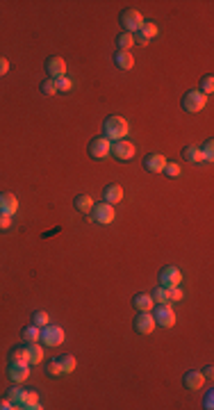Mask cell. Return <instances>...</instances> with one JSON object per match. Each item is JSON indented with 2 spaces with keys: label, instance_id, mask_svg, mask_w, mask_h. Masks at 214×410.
I'll use <instances>...</instances> for the list:
<instances>
[{
  "label": "cell",
  "instance_id": "25",
  "mask_svg": "<svg viewBox=\"0 0 214 410\" xmlns=\"http://www.w3.org/2000/svg\"><path fill=\"white\" fill-rule=\"evenodd\" d=\"M116 46H118V50H130L132 46H135V36H132L130 32H121V34L116 36Z\"/></svg>",
  "mask_w": 214,
  "mask_h": 410
},
{
  "label": "cell",
  "instance_id": "24",
  "mask_svg": "<svg viewBox=\"0 0 214 410\" xmlns=\"http://www.w3.org/2000/svg\"><path fill=\"white\" fill-rule=\"evenodd\" d=\"M59 364H62V372L64 374H73V369L77 367V360L73 358V355H68V353H64V355H59Z\"/></svg>",
  "mask_w": 214,
  "mask_h": 410
},
{
  "label": "cell",
  "instance_id": "39",
  "mask_svg": "<svg viewBox=\"0 0 214 410\" xmlns=\"http://www.w3.org/2000/svg\"><path fill=\"white\" fill-rule=\"evenodd\" d=\"M7 71H9V62L5 57H0V77L7 75Z\"/></svg>",
  "mask_w": 214,
  "mask_h": 410
},
{
  "label": "cell",
  "instance_id": "9",
  "mask_svg": "<svg viewBox=\"0 0 214 410\" xmlns=\"http://www.w3.org/2000/svg\"><path fill=\"white\" fill-rule=\"evenodd\" d=\"M132 36H135V44L146 46L150 39H153V36H157V25H155L153 21H144V23H141V27Z\"/></svg>",
  "mask_w": 214,
  "mask_h": 410
},
{
  "label": "cell",
  "instance_id": "42",
  "mask_svg": "<svg viewBox=\"0 0 214 410\" xmlns=\"http://www.w3.org/2000/svg\"><path fill=\"white\" fill-rule=\"evenodd\" d=\"M212 374H214V369H212V367H209V364H207V367H205V372H203V376L212 378Z\"/></svg>",
  "mask_w": 214,
  "mask_h": 410
},
{
  "label": "cell",
  "instance_id": "23",
  "mask_svg": "<svg viewBox=\"0 0 214 410\" xmlns=\"http://www.w3.org/2000/svg\"><path fill=\"white\" fill-rule=\"evenodd\" d=\"M182 157L187 159V162H191V164H200L203 162V150L198 148V146H187L185 150H182Z\"/></svg>",
  "mask_w": 214,
  "mask_h": 410
},
{
  "label": "cell",
  "instance_id": "13",
  "mask_svg": "<svg viewBox=\"0 0 214 410\" xmlns=\"http://www.w3.org/2000/svg\"><path fill=\"white\" fill-rule=\"evenodd\" d=\"M166 167V157L162 153H148L144 157V169L150 173H162Z\"/></svg>",
  "mask_w": 214,
  "mask_h": 410
},
{
  "label": "cell",
  "instance_id": "37",
  "mask_svg": "<svg viewBox=\"0 0 214 410\" xmlns=\"http://www.w3.org/2000/svg\"><path fill=\"white\" fill-rule=\"evenodd\" d=\"M57 82V91H68L71 89V80L68 77H59V80H55Z\"/></svg>",
  "mask_w": 214,
  "mask_h": 410
},
{
  "label": "cell",
  "instance_id": "33",
  "mask_svg": "<svg viewBox=\"0 0 214 410\" xmlns=\"http://www.w3.org/2000/svg\"><path fill=\"white\" fill-rule=\"evenodd\" d=\"M200 150H203V157L207 159V162H212V159H214V141H212V139H207V141L203 144V148H200Z\"/></svg>",
  "mask_w": 214,
  "mask_h": 410
},
{
  "label": "cell",
  "instance_id": "32",
  "mask_svg": "<svg viewBox=\"0 0 214 410\" xmlns=\"http://www.w3.org/2000/svg\"><path fill=\"white\" fill-rule=\"evenodd\" d=\"M21 396H23V390H18V387H12V390L7 392V399L14 403V408H18V405H21Z\"/></svg>",
  "mask_w": 214,
  "mask_h": 410
},
{
  "label": "cell",
  "instance_id": "22",
  "mask_svg": "<svg viewBox=\"0 0 214 410\" xmlns=\"http://www.w3.org/2000/svg\"><path fill=\"white\" fill-rule=\"evenodd\" d=\"M73 205H75V210L77 212H82V214H91V210H94V200H91V196H87V194L75 196Z\"/></svg>",
  "mask_w": 214,
  "mask_h": 410
},
{
  "label": "cell",
  "instance_id": "10",
  "mask_svg": "<svg viewBox=\"0 0 214 410\" xmlns=\"http://www.w3.org/2000/svg\"><path fill=\"white\" fill-rule=\"evenodd\" d=\"M159 280H162V287L171 290V287H178L182 282V273L178 267H164L159 273Z\"/></svg>",
  "mask_w": 214,
  "mask_h": 410
},
{
  "label": "cell",
  "instance_id": "14",
  "mask_svg": "<svg viewBox=\"0 0 214 410\" xmlns=\"http://www.w3.org/2000/svg\"><path fill=\"white\" fill-rule=\"evenodd\" d=\"M182 383H185L187 390H200V387L205 385V376L203 372H198V369H189V372H185V376H182Z\"/></svg>",
  "mask_w": 214,
  "mask_h": 410
},
{
  "label": "cell",
  "instance_id": "29",
  "mask_svg": "<svg viewBox=\"0 0 214 410\" xmlns=\"http://www.w3.org/2000/svg\"><path fill=\"white\" fill-rule=\"evenodd\" d=\"M150 296H153V301H157V303H168V290L166 287H155L153 292H150Z\"/></svg>",
  "mask_w": 214,
  "mask_h": 410
},
{
  "label": "cell",
  "instance_id": "11",
  "mask_svg": "<svg viewBox=\"0 0 214 410\" xmlns=\"http://www.w3.org/2000/svg\"><path fill=\"white\" fill-rule=\"evenodd\" d=\"M46 73H48L50 80H59V77L66 75V62L62 57H48L46 62Z\"/></svg>",
  "mask_w": 214,
  "mask_h": 410
},
{
  "label": "cell",
  "instance_id": "8",
  "mask_svg": "<svg viewBox=\"0 0 214 410\" xmlns=\"http://www.w3.org/2000/svg\"><path fill=\"white\" fill-rule=\"evenodd\" d=\"M112 153V141L105 139V137H96V139L89 141V155L94 159H105Z\"/></svg>",
  "mask_w": 214,
  "mask_h": 410
},
{
  "label": "cell",
  "instance_id": "19",
  "mask_svg": "<svg viewBox=\"0 0 214 410\" xmlns=\"http://www.w3.org/2000/svg\"><path fill=\"white\" fill-rule=\"evenodd\" d=\"M114 62H116V66L123 68V71H130V68L135 66V57H132L130 50H118V53L114 55Z\"/></svg>",
  "mask_w": 214,
  "mask_h": 410
},
{
  "label": "cell",
  "instance_id": "16",
  "mask_svg": "<svg viewBox=\"0 0 214 410\" xmlns=\"http://www.w3.org/2000/svg\"><path fill=\"white\" fill-rule=\"evenodd\" d=\"M16 210H18V198L12 191H3L0 194V214H9L12 217Z\"/></svg>",
  "mask_w": 214,
  "mask_h": 410
},
{
  "label": "cell",
  "instance_id": "28",
  "mask_svg": "<svg viewBox=\"0 0 214 410\" xmlns=\"http://www.w3.org/2000/svg\"><path fill=\"white\" fill-rule=\"evenodd\" d=\"M32 323H34V326H39V328L48 326V323H50V317H48V312H44V310H36V312L32 314Z\"/></svg>",
  "mask_w": 214,
  "mask_h": 410
},
{
  "label": "cell",
  "instance_id": "12",
  "mask_svg": "<svg viewBox=\"0 0 214 410\" xmlns=\"http://www.w3.org/2000/svg\"><path fill=\"white\" fill-rule=\"evenodd\" d=\"M155 331V319L153 314L148 312H139L135 317V333H139V335H150V333Z\"/></svg>",
  "mask_w": 214,
  "mask_h": 410
},
{
  "label": "cell",
  "instance_id": "21",
  "mask_svg": "<svg viewBox=\"0 0 214 410\" xmlns=\"http://www.w3.org/2000/svg\"><path fill=\"white\" fill-rule=\"evenodd\" d=\"M153 296L150 294H137L135 299H132V305H135V310H139V312H150L153 310Z\"/></svg>",
  "mask_w": 214,
  "mask_h": 410
},
{
  "label": "cell",
  "instance_id": "30",
  "mask_svg": "<svg viewBox=\"0 0 214 410\" xmlns=\"http://www.w3.org/2000/svg\"><path fill=\"white\" fill-rule=\"evenodd\" d=\"M39 89H41V94H44V96H55V94H57V82L48 77V80H44L39 85Z\"/></svg>",
  "mask_w": 214,
  "mask_h": 410
},
{
  "label": "cell",
  "instance_id": "34",
  "mask_svg": "<svg viewBox=\"0 0 214 410\" xmlns=\"http://www.w3.org/2000/svg\"><path fill=\"white\" fill-rule=\"evenodd\" d=\"M162 173H166L168 178H178V176H180V167H178L176 162H166V167H164Z\"/></svg>",
  "mask_w": 214,
  "mask_h": 410
},
{
  "label": "cell",
  "instance_id": "1",
  "mask_svg": "<svg viewBox=\"0 0 214 410\" xmlns=\"http://www.w3.org/2000/svg\"><path fill=\"white\" fill-rule=\"evenodd\" d=\"M103 132H105V139L109 141H118V139H125L127 132H130V126L123 116H109L105 118L103 123Z\"/></svg>",
  "mask_w": 214,
  "mask_h": 410
},
{
  "label": "cell",
  "instance_id": "38",
  "mask_svg": "<svg viewBox=\"0 0 214 410\" xmlns=\"http://www.w3.org/2000/svg\"><path fill=\"white\" fill-rule=\"evenodd\" d=\"M168 301H182V290L171 287V290H168Z\"/></svg>",
  "mask_w": 214,
  "mask_h": 410
},
{
  "label": "cell",
  "instance_id": "26",
  "mask_svg": "<svg viewBox=\"0 0 214 410\" xmlns=\"http://www.w3.org/2000/svg\"><path fill=\"white\" fill-rule=\"evenodd\" d=\"M9 362H27L25 346H16V349H12V353H9ZM27 364H30V362H27Z\"/></svg>",
  "mask_w": 214,
  "mask_h": 410
},
{
  "label": "cell",
  "instance_id": "27",
  "mask_svg": "<svg viewBox=\"0 0 214 410\" xmlns=\"http://www.w3.org/2000/svg\"><path fill=\"white\" fill-rule=\"evenodd\" d=\"M39 335H41V328L34 326V323H30V326L23 328V337H25L27 342H39Z\"/></svg>",
  "mask_w": 214,
  "mask_h": 410
},
{
  "label": "cell",
  "instance_id": "17",
  "mask_svg": "<svg viewBox=\"0 0 214 410\" xmlns=\"http://www.w3.org/2000/svg\"><path fill=\"white\" fill-rule=\"evenodd\" d=\"M103 200L105 203H109V205L121 203L123 200V187L121 185H107L103 189Z\"/></svg>",
  "mask_w": 214,
  "mask_h": 410
},
{
  "label": "cell",
  "instance_id": "15",
  "mask_svg": "<svg viewBox=\"0 0 214 410\" xmlns=\"http://www.w3.org/2000/svg\"><path fill=\"white\" fill-rule=\"evenodd\" d=\"M7 376L12 383H23L27 376H30V369H27V362H9Z\"/></svg>",
  "mask_w": 214,
  "mask_h": 410
},
{
  "label": "cell",
  "instance_id": "6",
  "mask_svg": "<svg viewBox=\"0 0 214 410\" xmlns=\"http://www.w3.org/2000/svg\"><path fill=\"white\" fill-rule=\"evenodd\" d=\"M141 23H144V16H141L137 9H123V12H121L123 32H130V34H135V32L141 27Z\"/></svg>",
  "mask_w": 214,
  "mask_h": 410
},
{
  "label": "cell",
  "instance_id": "4",
  "mask_svg": "<svg viewBox=\"0 0 214 410\" xmlns=\"http://www.w3.org/2000/svg\"><path fill=\"white\" fill-rule=\"evenodd\" d=\"M114 217H116V212H114V205L109 203H94V210H91V219H94L96 223H100V226H109V223L114 221Z\"/></svg>",
  "mask_w": 214,
  "mask_h": 410
},
{
  "label": "cell",
  "instance_id": "31",
  "mask_svg": "<svg viewBox=\"0 0 214 410\" xmlns=\"http://www.w3.org/2000/svg\"><path fill=\"white\" fill-rule=\"evenodd\" d=\"M200 94H205V96H209L214 91V75H205L203 80H200Z\"/></svg>",
  "mask_w": 214,
  "mask_h": 410
},
{
  "label": "cell",
  "instance_id": "36",
  "mask_svg": "<svg viewBox=\"0 0 214 410\" xmlns=\"http://www.w3.org/2000/svg\"><path fill=\"white\" fill-rule=\"evenodd\" d=\"M12 228V217L9 214H0V230H9Z\"/></svg>",
  "mask_w": 214,
  "mask_h": 410
},
{
  "label": "cell",
  "instance_id": "20",
  "mask_svg": "<svg viewBox=\"0 0 214 410\" xmlns=\"http://www.w3.org/2000/svg\"><path fill=\"white\" fill-rule=\"evenodd\" d=\"M25 351H27V362L30 364H39L41 360H44V349H41L36 342H27Z\"/></svg>",
  "mask_w": 214,
  "mask_h": 410
},
{
  "label": "cell",
  "instance_id": "18",
  "mask_svg": "<svg viewBox=\"0 0 214 410\" xmlns=\"http://www.w3.org/2000/svg\"><path fill=\"white\" fill-rule=\"evenodd\" d=\"M18 408H25V410H41V403H39V396H36V392L23 390L21 405H18Z\"/></svg>",
  "mask_w": 214,
  "mask_h": 410
},
{
  "label": "cell",
  "instance_id": "7",
  "mask_svg": "<svg viewBox=\"0 0 214 410\" xmlns=\"http://www.w3.org/2000/svg\"><path fill=\"white\" fill-rule=\"evenodd\" d=\"M135 153H137L135 144L127 141V139H118V141H114L112 144V155L118 159V162H127V159H132L135 157Z\"/></svg>",
  "mask_w": 214,
  "mask_h": 410
},
{
  "label": "cell",
  "instance_id": "2",
  "mask_svg": "<svg viewBox=\"0 0 214 410\" xmlns=\"http://www.w3.org/2000/svg\"><path fill=\"white\" fill-rule=\"evenodd\" d=\"M153 319H155V326H162V328H171L176 323V312L168 303H157L153 310Z\"/></svg>",
  "mask_w": 214,
  "mask_h": 410
},
{
  "label": "cell",
  "instance_id": "41",
  "mask_svg": "<svg viewBox=\"0 0 214 410\" xmlns=\"http://www.w3.org/2000/svg\"><path fill=\"white\" fill-rule=\"evenodd\" d=\"M205 408H207V410L212 408V392H209V394L205 396Z\"/></svg>",
  "mask_w": 214,
  "mask_h": 410
},
{
  "label": "cell",
  "instance_id": "40",
  "mask_svg": "<svg viewBox=\"0 0 214 410\" xmlns=\"http://www.w3.org/2000/svg\"><path fill=\"white\" fill-rule=\"evenodd\" d=\"M12 408H14V403L7 399V396H5V399H0V410H12Z\"/></svg>",
  "mask_w": 214,
  "mask_h": 410
},
{
  "label": "cell",
  "instance_id": "5",
  "mask_svg": "<svg viewBox=\"0 0 214 410\" xmlns=\"http://www.w3.org/2000/svg\"><path fill=\"white\" fill-rule=\"evenodd\" d=\"M41 344L44 346H59L64 342V331L59 326H53V323H48V326L41 328V335H39Z\"/></svg>",
  "mask_w": 214,
  "mask_h": 410
},
{
  "label": "cell",
  "instance_id": "35",
  "mask_svg": "<svg viewBox=\"0 0 214 410\" xmlns=\"http://www.w3.org/2000/svg\"><path fill=\"white\" fill-rule=\"evenodd\" d=\"M62 372V364H59V360H53V362L48 364V376H59Z\"/></svg>",
  "mask_w": 214,
  "mask_h": 410
},
{
  "label": "cell",
  "instance_id": "3",
  "mask_svg": "<svg viewBox=\"0 0 214 410\" xmlns=\"http://www.w3.org/2000/svg\"><path fill=\"white\" fill-rule=\"evenodd\" d=\"M207 105V96L205 94H200L198 89H194V91H187L185 96H182V109L185 112H200V109Z\"/></svg>",
  "mask_w": 214,
  "mask_h": 410
}]
</instances>
